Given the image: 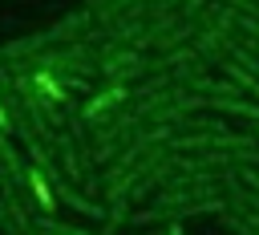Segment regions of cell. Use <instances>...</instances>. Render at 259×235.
<instances>
[{
    "label": "cell",
    "instance_id": "1",
    "mask_svg": "<svg viewBox=\"0 0 259 235\" xmlns=\"http://www.w3.org/2000/svg\"><path fill=\"white\" fill-rule=\"evenodd\" d=\"M32 186H36V194H40V203H49V186H45L40 178H32Z\"/></svg>",
    "mask_w": 259,
    "mask_h": 235
}]
</instances>
